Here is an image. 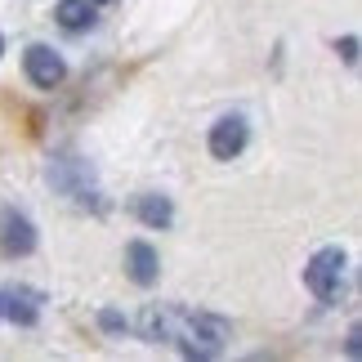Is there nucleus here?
<instances>
[{
    "label": "nucleus",
    "instance_id": "1",
    "mask_svg": "<svg viewBox=\"0 0 362 362\" xmlns=\"http://www.w3.org/2000/svg\"><path fill=\"white\" fill-rule=\"evenodd\" d=\"M139 336L152 344H175L188 358H215L228 344V322L211 313H188L175 304H148L139 313Z\"/></svg>",
    "mask_w": 362,
    "mask_h": 362
},
{
    "label": "nucleus",
    "instance_id": "2",
    "mask_svg": "<svg viewBox=\"0 0 362 362\" xmlns=\"http://www.w3.org/2000/svg\"><path fill=\"white\" fill-rule=\"evenodd\" d=\"M49 184L63 192V197H72L76 206H94V211H103V197H99V184H94V170L90 161L81 157H59L49 165Z\"/></svg>",
    "mask_w": 362,
    "mask_h": 362
},
{
    "label": "nucleus",
    "instance_id": "3",
    "mask_svg": "<svg viewBox=\"0 0 362 362\" xmlns=\"http://www.w3.org/2000/svg\"><path fill=\"white\" fill-rule=\"evenodd\" d=\"M344 264H349V259H344L340 246H322L309 264H304V286H309L322 304L340 300V291H344Z\"/></svg>",
    "mask_w": 362,
    "mask_h": 362
},
{
    "label": "nucleus",
    "instance_id": "4",
    "mask_svg": "<svg viewBox=\"0 0 362 362\" xmlns=\"http://www.w3.org/2000/svg\"><path fill=\"white\" fill-rule=\"evenodd\" d=\"M36 250V224L27 219L18 206H0V255L23 259Z\"/></svg>",
    "mask_w": 362,
    "mask_h": 362
},
{
    "label": "nucleus",
    "instance_id": "5",
    "mask_svg": "<svg viewBox=\"0 0 362 362\" xmlns=\"http://www.w3.org/2000/svg\"><path fill=\"white\" fill-rule=\"evenodd\" d=\"M23 67H27V76H32V86H40V90H54L67 76L63 59L54 49H45V45H32V49H27L23 54Z\"/></svg>",
    "mask_w": 362,
    "mask_h": 362
},
{
    "label": "nucleus",
    "instance_id": "6",
    "mask_svg": "<svg viewBox=\"0 0 362 362\" xmlns=\"http://www.w3.org/2000/svg\"><path fill=\"white\" fill-rule=\"evenodd\" d=\"M246 139H250V130H246L242 117L215 121V125H211V157H215V161H233V157L246 148Z\"/></svg>",
    "mask_w": 362,
    "mask_h": 362
},
{
    "label": "nucleus",
    "instance_id": "7",
    "mask_svg": "<svg viewBox=\"0 0 362 362\" xmlns=\"http://www.w3.org/2000/svg\"><path fill=\"white\" fill-rule=\"evenodd\" d=\"M0 313H9L18 327H32L40 317V291L32 286H9L5 296H0Z\"/></svg>",
    "mask_w": 362,
    "mask_h": 362
},
{
    "label": "nucleus",
    "instance_id": "8",
    "mask_svg": "<svg viewBox=\"0 0 362 362\" xmlns=\"http://www.w3.org/2000/svg\"><path fill=\"white\" fill-rule=\"evenodd\" d=\"M125 269H130V277H134L139 286H152V282H157V273H161L157 250H152L148 242H130V246H125Z\"/></svg>",
    "mask_w": 362,
    "mask_h": 362
},
{
    "label": "nucleus",
    "instance_id": "9",
    "mask_svg": "<svg viewBox=\"0 0 362 362\" xmlns=\"http://www.w3.org/2000/svg\"><path fill=\"white\" fill-rule=\"evenodd\" d=\"M134 215L144 219L148 228H170V224H175V206H170V197H157V192H144V197H134Z\"/></svg>",
    "mask_w": 362,
    "mask_h": 362
},
{
    "label": "nucleus",
    "instance_id": "10",
    "mask_svg": "<svg viewBox=\"0 0 362 362\" xmlns=\"http://www.w3.org/2000/svg\"><path fill=\"white\" fill-rule=\"evenodd\" d=\"M59 23L67 32H86L94 27V0H59Z\"/></svg>",
    "mask_w": 362,
    "mask_h": 362
},
{
    "label": "nucleus",
    "instance_id": "11",
    "mask_svg": "<svg viewBox=\"0 0 362 362\" xmlns=\"http://www.w3.org/2000/svg\"><path fill=\"white\" fill-rule=\"evenodd\" d=\"M336 49H340V59H344V63H358V36H344Z\"/></svg>",
    "mask_w": 362,
    "mask_h": 362
},
{
    "label": "nucleus",
    "instance_id": "12",
    "mask_svg": "<svg viewBox=\"0 0 362 362\" xmlns=\"http://www.w3.org/2000/svg\"><path fill=\"white\" fill-rule=\"evenodd\" d=\"M99 322H103L107 331H125V317H121V313H103V317H99Z\"/></svg>",
    "mask_w": 362,
    "mask_h": 362
},
{
    "label": "nucleus",
    "instance_id": "13",
    "mask_svg": "<svg viewBox=\"0 0 362 362\" xmlns=\"http://www.w3.org/2000/svg\"><path fill=\"white\" fill-rule=\"evenodd\" d=\"M358 354H362V331L349 327V358H358Z\"/></svg>",
    "mask_w": 362,
    "mask_h": 362
},
{
    "label": "nucleus",
    "instance_id": "14",
    "mask_svg": "<svg viewBox=\"0 0 362 362\" xmlns=\"http://www.w3.org/2000/svg\"><path fill=\"white\" fill-rule=\"evenodd\" d=\"M94 5H112V0H94Z\"/></svg>",
    "mask_w": 362,
    "mask_h": 362
},
{
    "label": "nucleus",
    "instance_id": "15",
    "mask_svg": "<svg viewBox=\"0 0 362 362\" xmlns=\"http://www.w3.org/2000/svg\"><path fill=\"white\" fill-rule=\"evenodd\" d=\"M0 54H5V40H0Z\"/></svg>",
    "mask_w": 362,
    "mask_h": 362
}]
</instances>
